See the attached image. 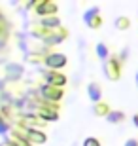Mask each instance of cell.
<instances>
[{"label": "cell", "instance_id": "obj_13", "mask_svg": "<svg viewBox=\"0 0 138 146\" xmlns=\"http://www.w3.org/2000/svg\"><path fill=\"white\" fill-rule=\"evenodd\" d=\"M127 119V114L123 110H110V114L106 116V121L112 125H117V123H123Z\"/></svg>", "mask_w": 138, "mask_h": 146}, {"label": "cell", "instance_id": "obj_2", "mask_svg": "<svg viewBox=\"0 0 138 146\" xmlns=\"http://www.w3.org/2000/svg\"><path fill=\"white\" fill-rule=\"evenodd\" d=\"M38 95L42 97L44 103L59 104L64 99V89H59V87H51V86H46V84H40V86H38Z\"/></svg>", "mask_w": 138, "mask_h": 146}, {"label": "cell", "instance_id": "obj_15", "mask_svg": "<svg viewBox=\"0 0 138 146\" xmlns=\"http://www.w3.org/2000/svg\"><path fill=\"white\" fill-rule=\"evenodd\" d=\"M6 76H8V78H15V80H19V78L23 76V66L15 65V63L8 65L6 66Z\"/></svg>", "mask_w": 138, "mask_h": 146}, {"label": "cell", "instance_id": "obj_7", "mask_svg": "<svg viewBox=\"0 0 138 146\" xmlns=\"http://www.w3.org/2000/svg\"><path fill=\"white\" fill-rule=\"evenodd\" d=\"M61 112H59V104H49V103H42V106L38 108V118L42 119L44 123L48 121H57Z\"/></svg>", "mask_w": 138, "mask_h": 146}, {"label": "cell", "instance_id": "obj_11", "mask_svg": "<svg viewBox=\"0 0 138 146\" xmlns=\"http://www.w3.org/2000/svg\"><path fill=\"white\" fill-rule=\"evenodd\" d=\"M87 97H89V101L93 104L102 101V87H100L98 82H89L87 84Z\"/></svg>", "mask_w": 138, "mask_h": 146}, {"label": "cell", "instance_id": "obj_16", "mask_svg": "<svg viewBox=\"0 0 138 146\" xmlns=\"http://www.w3.org/2000/svg\"><path fill=\"white\" fill-rule=\"evenodd\" d=\"M114 27H116L117 31H129V29H131V19L125 17V15H119V17H116Z\"/></svg>", "mask_w": 138, "mask_h": 146}, {"label": "cell", "instance_id": "obj_12", "mask_svg": "<svg viewBox=\"0 0 138 146\" xmlns=\"http://www.w3.org/2000/svg\"><path fill=\"white\" fill-rule=\"evenodd\" d=\"M110 104L104 103V101H100V103H96L91 106V112H93V116H96V118H106L108 114H110Z\"/></svg>", "mask_w": 138, "mask_h": 146}, {"label": "cell", "instance_id": "obj_21", "mask_svg": "<svg viewBox=\"0 0 138 146\" xmlns=\"http://www.w3.org/2000/svg\"><path fill=\"white\" fill-rule=\"evenodd\" d=\"M133 125L138 129V114H133Z\"/></svg>", "mask_w": 138, "mask_h": 146}, {"label": "cell", "instance_id": "obj_1", "mask_svg": "<svg viewBox=\"0 0 138 146\" xmlns=\"http://www.w3.org/2000/svg\"><path fill=\"white\" fill-rule=\"evenodd\" d=\"M13 135L21 137L23 141L30 142L32 146L46 144V142H48V137H46V133H44V131H40L38 127H30V125H27V123L17 125L15 129H13Z\"/></svg>", "mask_w": 138, "mask_h": 146}, {"label": "cell", "instance_id": "obj_22", "mask_svg": "<svg viewBox=\"0 0 138 146\" xmlns=\"http://www.w3.org/2000/svg\"><path fill=\"white\" fill-rule=\"evenodd\" d=\"M36 4H38V2H32V0H30V2H27V4H25V8H28V10H30V8H36Z\"/></svg>", "mask_w": 138, "mask_h": 146}, {"label": "cell", "instance_id": "obj_10", "mask_svg": "<svg viewBox=\"0 0 138 146\" xmlns=\"http://www.w3.org/2000/svg\"><path fill=\"white\" fill-rule=\"evenodd\" d=\"M38 27L46 29V31H57V29H61L63 25H61V17L59 15H49V17H40Z\"/></svg>", "mask_w": 138, "mask_h": 146}, {"label": "cell", "instance_id": "obj_23", "mask_svg": "<svg viewBox=\"0 0 138 146\" xmlns=\"http://www.w3.org/2000/svg\"><path fill=\"white\" fill-rule=\"evenodd\" d=\"M134 80H136V86H138V72H136V76H134Z\"/></svg>", "mask_w": 138, "mask_h": 146}, {"label": "cell", "instance_id": "obj_19", "mask_svg": "<svg viewBox=\"0 0 138 146\" xmlns=\"http://www.w3.org/2000/svg\"><path fill=\"white\" fill-rule=\"evenodd\" d=\"M81 146H102V144H100V141H98L96 137H87Z\"/></svg>", "mask_w": 138, "mask_h": 146}, {"label": "cell", "instance_id": "obj_18", "mask_svg": "<svg viewBox=\"0 0 138 146\" xmlns=\"http://www.w3.org/2000/svg\"><path fill=\"white\" fill-rule=\"evenodd\" d=\"M10 141H11V144H13V146H32L30 142L23 141L21 137H17V135H11V137H10Z\"/></svg>", "mask_w": 138, "mask_h": 146}, {"label": "cell", "instance_id": "obj_25", "mask_svg": "<svg viewBox=\"0 0 138 146\" xmlns=\"http://www.w3.org/2000/svg\"><path fill=\"white\" fill-rule=\"evenodd\" d=\"M0 21H2V13H0Z\"/></svg>", "mask_w": 138, "mask_h": 146}, {"label": "cell", "instance_id": "obj_14", "mask_svg": "<svg viewBox=\"0 0 138 146\" xmlns=\"http://www.w3.org/2000/svg\"><path fill=\"white\" fill-rule=\"evenodd\" d=\"M95 53H96V57H98V59L102 61V65H104V63H106V61L112 57L110 49H108V46H106L104 42H98V44L95 46Z\"/></svg>", "mask_w": 138, "mask_h": 146}, {"label": "cell", "instance_id": "obj_5", "mask_svg": "<svg viewBox=\"0 0 138 146\" xmlns=\"http://www.w3.org/2000/svg\"><path fill=\"white\" fill-rule=\"evenodd\" d=\"M46 86H51V87H59V89H64V86L68 84V76L64 72H59V70H46L42 74Z\"/></svg>", "mask_w": 138, "mask_h": 146}, {"label": "cell", "instance_id": "obj_9", "mask_svg": "<svg viewBox=\"0 0 138 146\" xmlns=\"http://www.w3.org/2000/svg\"><path fill=\"white\" fill-rule=\"evenodd\" d=\"M66 38H68V29L61 27V29H57V31H53V33H49V36L46 38V40H42V42L49 44V46H57V44L64 42Z\"/></svg>", "mask_w": 138, "mask_h": 146}, {"label": "cell", "instance_id": "obj_8", "mask_svg": "<svg viewBox=\"0 0 138 146\" xmlns=\"http://www.w3.org/2000/svg\"><path fill=\"white\" fill-rule=\"evenodd\" d=\"M34 11H36V15H40V17L57 15L59 6L55 4V2H51V0H40L36 4V8H34Z\"/></svg>", "mask_w": 138, "mask_h": 146}, {"label": "cell", "instance_id": "obj_24", "mask_svg": "<svg viewBox=\"0 0 138 146\" xmlns=\"http://www.w3.org/2000/svg\"><path fill=\"white\" fill-rule=\"evenodd\" d=\"M2 87H4V82H2V80H0V89H2Z\"/></svg>", "mask_w": 138, "mask_h": 146}, {"label": "cell", "instance_id": "obj_20", "mask_svg": "<svg viewBox=\"0 0 138 146\" xmlns=\"http://www.w3.org/2000/svg\"><path fill=\"white\" fill-rule=\"evenodd\" d=\"M123 146H138V139H127Z\"/></svg>", "mask_w": 138, "mask_h": 146}, {"label": "cell", "instance_id": "obj_17", "mask_svg": "<svg viewBox=\"0 0 138 146\" xmlns=\"http://www.w3.org/2000/svg\"><path fill=\"white\" fill-rule=\"evenodd\" d=\"M11 131L10 121H6L4 118H0V137H8V133Z\"/></svg>", "mask_w": 138, "mask_h": 146}, {"label": "cell", "instance_id": "obj_3", "mask_svg": "<svg viewBox=\"0 0 138 146\" xmlns=\"http://www.w3.org/2000/svg\"><path fill=\"white\" fill-rule=\"evenodd\" d=\"M42 63L48 66V70H59V72H63V68L68 65V57H66L64 53H61V51H51V53H48L42 59Z\"/></svg>", "mask_w": 138, "mask_h": 146}, {"label": "cell", "instance_id": "obj_6", "mask_svg": "<svg viewBox=\"0 0 138 146\" xmlns=\"http://www.w3.org/2000/svg\"><path fill=\"white\" fill-rule=\"evenodd\" d=\"M83 23L91 31H96V29L102 27V15H100V8L98 6H91L89 10L83 11Z\"/></svg>", "mask_w": 138, "mask_h": 146}, {"label": "cell", "instance_id": "obj_4", "mask_svg": "<svg viewBox=\"0 0 138 146\" xmlns=\"http://www.w3.org/2000/svg\"><path fill=\"white\" fill-rule=\"evenodd\" d=\"M102 68H104V74H106V78L110 82H117L119 78H121V70H123V63L119 59H117V55H112L110 59L102 65Z\"/></svg>", "mask_w": 138, "mask_h": 146}]
</instances>
